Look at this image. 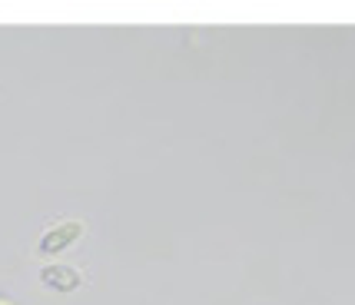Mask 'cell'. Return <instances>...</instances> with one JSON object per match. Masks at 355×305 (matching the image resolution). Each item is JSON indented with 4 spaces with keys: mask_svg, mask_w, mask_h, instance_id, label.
Here are the masks:
<instances>
[{
    "mask_svg": "<svg viewBox=\"0 0 355 305\" xmlns=\"http://www.w3.org/2000/svg\"><path fill=\"white\" fill-rule=\"evenodd\" d=\"M83 236V226H80L77 219L73 223H60L57 229H50V232H44V239H40V256H57V252H63L67 245H73Z\"/></svg>",
    "mask_w": 355,
    "mask_h": 305,
    "instance_id": "6da1fadb",
    "label": "cell"
},
{
    "mask_svg": "<svg viewBox=\"0 0 355 305\" xmlns=\"http://www.w3.org/2000/svg\"><path fill=\"white\" fill-rule=\"evenodd\" d=\"M40 282L46 289L60 292V295H70V292L80 289V272L70 269V265H44L40 269Z\"/></svg>",
    "mask_w": 355,
    "mask_h": 305,
    "instance_id": "7a4b0ae2",
    "label": "cell"
}]
</instances>
